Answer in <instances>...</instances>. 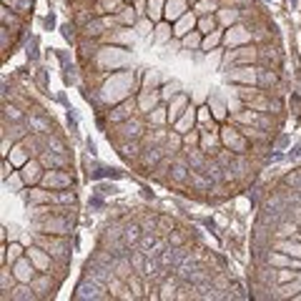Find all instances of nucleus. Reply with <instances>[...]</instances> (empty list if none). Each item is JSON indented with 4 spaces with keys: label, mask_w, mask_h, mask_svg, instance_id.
I'll use <instances>...</instances> for the list:
<instances>
[{
    "label": "nucleus",
    "mask_w": 301,
    "mask_h": 301,
    "mask_svg": "<svg viewBox=\"0 0 301 301\" xmlns=\"http://www.w3.org/2000/svg\"><path fill=\"white\" fill-rule=\"evenodd\" d=\"M108 85H113V90H100V96L103 100H113V103H120V100H126L131 98L128 93L133 90L135 85V78H133V73L131 70H120V73H113L108 81H105Z\"/></svg>",
    "instance_id": "nucleus-1"
},
{
    "label": "nucleus",
    "mask_w": 301,
    "mask_h": 301,
    "mask_svg": "<svg viewBox=\"0 0 301 301\" xmlns=\"http://www.w3.org/2000/svg\"><path fill=\"white\" fill-rule=\"evenodd\" d=\"M35 244L43 246L58 264H68V259H70L68 236H55V234H40V231H35Z\"/></svg>",
    "instance_id": "nucleus-2"
},
{
    "label": "nucleus",
    "mask_w": 301,
    "mask_h": 301,
    "mask_svg": "<svg viewBox=\"0 0 301 301\" xmlns=\"http://www.w3.org/2000/svg\"><path fill=\"white\" fill-rule=\"evenodd\" d=\"M33 229L40 234H55V236H68L73 231V221L68 218V211H58V214L43 216L33 221Z\"/></svg>",
    "instance_id": "nucleus-3"
},
{
    "label": "nucleus",
    "mask_w": 301,
    "mask_h": 301,
    "mask_svg": "<svg viewBox=\"0 0 301 301\" xmlns=\"http://www.w3.org/2000/svg\"><path fill=\"white\" fill-rule=\"evenodd\" d=\"M221 143H223V148H231L234 153H238V156H246L249 153V138L244 135V131H241L238 126H234V123H229V126H223L221 131Z\"/></svg>",
    "instance_id": "nucleus-4"
},
{
    "label": "nucleus",
    "mask_w": 301,
    "mask_h": 301,
    "mask_svg": "<svg viewBox=\"0 0 301 301\" xmlns=\"http://www.w3.org/2000/svg\"><path fill=\"white\" fill-rule=\"evenodd\" d=\"M40 186L50 188V191H63V188H70L73 186V176L66 168H48V171L43 173Z\"/></svg>",
    "instance_id": "nucleus-5"
},
{
    "label": "nucleus",
    "mask_w": 301,
    "mask_h": 301,
    "mask_svg": "<svg viewBox=\"0 0 301 301\" xmlns=\"http://www.w3.org/2000/svg\"><path fill=\"white\" fill-rule=\"evenodd\" d=\"M116 133L120 141H141L146 133V126L138 116H133V118L123 120V123H116Z\"/></svg>",
    "instance_id": "nucleus-6"
},
{
    "label": "nucleus",
    "mask_w": 301,
    "mask_h": 301,
    "mask_svg": "<svg viewBox=\"0 0 301 301\" xmlns=\"http://www.w3.org/2000/svg\"><path fill=\"white\" fill-rule=\"evenodd\" d=\"M138 116V98H126L120 100L113 111H108V120L111 123H123V120Z\"/></svg>",
    "instance_id": "nucleus-7"
},
{
    "label": "nucleus",
    "mask_w": 301,
    "mask_h": 301,
    "mask_svg": "<svg viewBox=\"0 0 301 301\" xmlns=\"http://www.w3.org/2000/svg\"><path fill=\"white\" fill-rule=\"evenodd\" d=\"M231 83H241V85H259V68L256 66H236L231 68V73L226 75Z\"/></svg>",
    "instance_id": "nucleus-8"
},
{
    "label": "nucleus",
    "mask_w": 301,
    "mask_h": 301,
    "mask_svg": "<svg viewBox=\"0 0 301 301\" xmlns=\"http://www.w3.org/2000/svg\"><path fill=\"white\" fill-rule=\"evenodd\" d=\"M259 58V50L253 45H238V48L223 53V63H236V66H249Z\"/></svg>",
    "instance_id": "nucleus-9"
},
{
    "label": "nucleus",
    "mask_w": 301,
    "mask_h": 301,
    "mask_svg": "<svg viewBox=\"0 0 301 301\" xmlns=\"http://www.w3.org/2000/svg\"><path fill=\"white\" fill-rule=\"evenodd\" d=\"M13 274H15V279H18V284H30L38 276V268H35L33 261H30V256L25 253L23 259H18L13 264Z\"/></svg>",
    "instance_id": "nucleus-10"
},
{
    "label": "nucleus",
    "mask_w": 301,
    "mask_h": 301,
    "mask_svg": "<svg viewBox=\"0 0 301 301\" xmlns=\"http://www.w3.org/2000/svg\"><path fill=\"white\" fill-rule=\"evenodd\" d=\"M45 166L40 163V158H30L28 163H23L20 166V176H23V181H25V186H38L40 181H43V171Z\"/></svg>",
    "instance_id": "nucleus-11"
},
{
    "label": "nucleus",
    "mask_w": 301,
    "mask_h": 301,
    "mask_svg": "<svg viewBox=\"0 0 301 301\" xmlns=\"http://www.w3.org/2000/svg\"><path fill=\"white\" fill-rule=\"evenodd\" d=\"M30 286L35 289V294L40 299H45V296H53V291L58 289V281H53L50 271H38V276L30 281Z\"/></svg>",
    "instance_id": "nucleus-12"
},
{
    "label": "nucleus",
    "mask_w": 301,
    "mask_h": 301,
    "mask_svg": "<svg viewBox=\"0 0 301 301\" xmlns=\"http://www.w3.org/2000/svg\"><path fill=\"white\" fill-rule=\"evenodd\" d=\"M25 253L30 256V261L35 264L38 271H50V266H53V261H55L53 256L45 251L43 246H38V244H30V246L25 249Z\"/></svg>",
    "instance_id": "nucleus-13"
},
{
    "label": "nucleus",
    "mask_w": 301,
    "mask_h": 301,
    "mask_svg": "<svg viewBox=\"0 0 301 301\" xmlns=\"http://www.w3.org/2000/svg\"><path fill=\"white\" fill-rule=\"evenodd\" d=\"M196 126H199V108H196L193 103H188V108L184 111V116H181L176 123H173V131H178V133H188V131H193Z\"/></svg>",
    "instance_id": "nucleus-14"
},
{
    "label": "nucleus",
    "mask_w": 301,
    "mask_h": 301,
    "mask_svg": "<svg viewBox=\"0 0 301 301\" xmlns=\"http://www.w3.org/2000/svg\"><path fill=\"white\" fill-rule=\"evenodd\" d=\"M196 23H199V15H196L193 10L186 13V15H181V18L173 23V38L181 40L184 35H188L191 30H196Z\"/></svg>",
    "instance_id": "nucleus-15"
},
{
    "label": "nucleus",
    "mask_w": 301,
    "mask_h": 301,
    "mask_svg": "<svg viewBox=\"0 0 301 301\" xmlns=\"http://www.w3.org/2000/svg\"><path fill=\"white\" fill-rule=\"evenodd\" d=\"M113 23H118L116 15H113V18H98V20H90V23L83 25V35H85V38H100V35H103Z\"/></svg>",
    "instance_id": "nucleus-16"
},
{
    "label": "nucleus",
    "mask_w": 301,
    "mask_h": 301,
    "mask_svg": "<svg viewBox=\"0 0 301 301\" xmlns=\"http://www.w3.org/2000/svg\"><path fill=\"white\" fill-rule=\"evenodd\" d=\"M166 105H168V126H173L176 120L184 116V111L188 108V96L184 93V90H181V93H178L176 98H171Z\"/></svg>",
    "instance_id": "nucleus-17"
},
{
    "label": "nucleus",
    "mask_w": 301,
    "mask_h": 301,
    "mask_svg": "<svg viewBox=\"0 0 301 301\" xmlns=\"http://www.w3.org/2000/svg\"><path fill=\"white\" fill-rule=\"evenodd\" d=\"M38 158L45 166V171H48V168H66V166H68L66 153H58V150H53V148H43V153Z\"/></svg>",
    "instance_id": "nucleus-18"
},
{
    "label": "nucleus",
    "mask_w": 301,
    "mask_h": 301,
    "mask_svg": "<svg viewBox=\"0 0 301 301\" xmlns=\"http://www.w3.org/2000/svg\"><path fill=\"white\" fill-rule=\"evenodd\" d=\"M25 256V249L23 244H18V241H10V244H3V251H0V264H15L18 259H23Z\"/></svg>",
    "instance_id": "nucleus-19"
},
{
    "label": "nucleus",
    "mask_w": 301,
    "mask_h": 301,
    "mask_svg": "<svg viewBox=\"0 0 301 301\" xmlns=\"http://www.w3.org/2000/svg\"><path fill=\"white\" fill-rule=\"evenodd\" d=\"M158 103H163L158 90H141L138 93V113H150Z\"/></svg>",
    "instance_id": "nucleus-20"
},
{
    "label": "nucleus",
    "mask_w": 301,
    "mask_h": 301,
    "mask_svg": "<svg viewBox=\"0 0 301 301\" xmlns=\"http://www.w3.org/2000/svg\"><path fill=\"white\" fill-rule=\"evenodd\" d=\"M186 3L188 0H166V10H163V20L168 23H176L181 15H186Z\"/></svg>",
    "instance_id": "nucleus-21"
},
{
    "label": "nucleus",
    "mask_w": 301,
    "mask_h": 301,
    "mask_svg": "<svg viewBox=\"0 0 301 301\" xmlns=\"http://www.w3.org/2000/svg\"><path fill=\"white\" fill-rule=\"evenodd\" d=\"M249 40H251V30L244 25H234L229 33H223L226 45H241V43H249Z\"/></svg>",
    "instance_id": "nucleus-22"
},
{
    "label": "nucleus",
    "mask_w": 301,
    "mask_h": 301,
    "mask_svg": "<svg viewBox=\"0 0 301 301\" xmlns=\"http://www.w3.org/2000/svg\"><path fill=\"white\" fill-rule=\"evenodd\" d=\"M113 274L120 276V279H128L131 274H135V268H133V264H131V256L116 253V259H113Z\"/></svg>",
    "instance_id": "nucleus-23"
},
{
    "label": "nucleus",
    "mask_w": 301,
    "mask_h": 301,
    "mask_svg": "<svg viewBox=\"0 0 301 301\" xmlns=\"http://www.w3.org/2000/svg\"><path fill=\"white\" fill-rule=\"evenodd\" d=\"M40 299L35 294V289L30 284H15L13 289H10V301H35Z\"/></svg>",
    "instance_id": "nucleus-24"
},
{
    "label": "nucleus",
    "mask_w": 301,
    "mask_h": 301,
    "mask_svg": "<svg viewBox=\"0 0 301 301\" xmlns=\"http://www.w3.org/2000/svg\"><path fill=\"white\" fill-rule=\"evenodd\" d=\"M296 236H299V221L294 218H284L274 229V238H296Z\"/></svg>",
    "instance_id": "nucleus-25"
},
{
    "label": "nucleus",
    "mask_w": 301,
    "mask_h": 301,
    "mask_svg": "<svg viewBox=\"0 0 301 301\" xmlns=\"http://www.w3.org/2000/svg\"><path fill=\"white\" fill-rule=\"evenodd\" d=\"M299 291H301V276L289 281V284H279L274 289V299H294Z\"/></svg>",
    "instance_id": "nucleus-26"
},
{
    "label": "nucleus",
    "mask_w": 301,
    "mask_h": 301,
    "mask_svg": "<svg viewBox=\"0 0 301 301\" xmlns=\"http://www.w3.org/2000/svg\"><path fill=\"white\" fill-rule=\"evenodd\" d=\"M146 118H148L150 126H166V123H168V105L158 103L150 113H146Z\"/></svg>",
    "instance_id": "nucleus-27"
},
{
    "label": "nucleus",
    "mask_w": 301,
    "mask_h": 301,
    "mask_svg": "<svg viewBox=\"0 0 301 301\" xmlns=\"http://www.w3.org/2000/svg\"><path fill=\"white\" fill-rule=\"evenodd\" d=\"M143 229H141V223H123V241H126V246H138V238H141Z\"/></svg>",
    "instance_id": "nucleus-28"
},
{
    "label": "nucleus",
    "mask_w": 301,
    "mask_h": 301,
    "mask_svg": "<svg viewBox=\"0 0 301 301\" xmlns=\"http://www.w3.org/2000/svg\"><path fill=\"white\" fill-rule=\"evenodd\" d=\"M216 20L221 25H236L241 20V10H236V8H218L216 10Z\"/></svg>",
    "instance_id": "nucleus-29"
},
{
    "label": "nucleus",
    "mask_w": 301,
    "mask_h": 301,
    "mask_svg": "<svg viewBox=\"0 0 301 301\" xmlns=\"http://www.w3.org/2000/svg\"><path fill=\"white\" fill-rule=\"evenodd\" d=\"M166 148V153H178V150H184V133H178V131H168V138H166L163 143Z\"/></svg>",
    "instance_id": "nucleus-30"
},
{
    "label": "nucleus",
    "mask_w": 301,
    "mask_h": 301,
    "mask_svg": "<svg viewBox=\"0 0 301 301\" xmlns=\"http://www.w3.org/2000/svg\"><path fill=\"white\" fill-rule=\"evenodd\" d=\"M223 43V30L221 28H216L214 33H208V35H203V43H201V50L203 53H211V50H216L218 45Z\"/></svg>",
    "instance_id": "nucleus-31"
},
{
    "label": "nucleus",
    "mask_w": 301,
    "mask_h": 301,
    "mask_svg": "<svg viewBox=\"0 0 301 301\" xmlns=\"http://www.w3.org/2000/svg\"><path fill=\"white\" fill-rule=\"evenodd\" d=\"M201 43H203V33H201V30H191L188 35L181 38V48H184V50H196V48H199L201 50Z\"/></svg>",
    "instance_id": "nucleus-32"
},
{
    "label": "nucleus",
    "mask_w": 301,
    "mask_h": 301,
    "mask_svg": "<svg viewBox=\"0 0 301 301\" xmlns=\"http://www.w3.org/2000/svg\"><path fill=\"white\" fill-rule=\"evenodd\" d=\"M25 148H28L25 143H15V146H13V150L8 153V158L13 161V166H15V168H20L23 163H28V161H30V158H28V150H25Z\"/></svg>",
    "instance_id": "nucleus-33"
},
{
    "label": "nucleus",
    "mask_w": 301,
    "mask_h": 301,
    "mask_svg": "<svg viewBox=\"0 0 301 301\" xmlns=\"http://www.w3.org/2000/svg\"><path fill=\"white\" fill-rule=\"evenodd\" d=\"M216 28H218L216 13H211V15H199V23H196V30H201L203 35H208V33H214Z\"/></svg>",
    "instance_id": "nucleus-34"
},
{
    "label": "nucleus",
    "mask_w": 301,
    "mask_h": 301,
    "mask_svg": "<svg viewBox=\"0 0 301 301\" xmlns=\"http://www.w3.org/2000/svg\"><path fill=\"white\" fill-rule=\"evenodd\" d=\"M161 301H173L176 299V291H178V276H173V279H163V284H161Z\"/></svg>",
    "instance_id": "nucleus-35"
},
{
    "label": "nucleus",
    "mask_w": 301,
    "mask_h": 301,
    "mask_svg": "<svg viewBox=\"0 0 301 301\" xmlns=\"http://www.w3.org/2000/svg\"><path fill=\"white\" fill-rule=\"evenodd\" d=\"M15 284H18V279H15V274H13V266L10 264H3V268H0V289L10 291Z\"/></svg>",
    "instance_id": "nucleus-36"
},
{
    "label": "nucleus",
    "mask_w": 301,
    "mask_h": 301,
    "mask_svg": "<svg viewBox=\"0 0 301 301\" xmlns=\"http://www.w3.org/2000/svg\"><path fill=\"white\" fill-rule=\"evenodd\" d=\"M208 108H211V113H214V118L218 120V123H221V120H226V111H229V105H226L218 96H211L208 98Z\"/></svg>",
    "instance_id": "nucleus-37"
},
{
    "label": "nucleus",
    "mask_w": 301,
    "mask_h": 301,
    "mask_svg": "<svg viewBox=\"0 0 301 301\" xmlns=\"http://www.w3.org/2000/svg\"><path fill=\"white\" fill-rule=\"evenodd\" d=\"M171 35H173L171 23H168V20H158L156 28H153V40H156V43H166Z\"/></svg>",
    "instance_id": "nucleus-38"
},
{
    "label": "nucleus",
    "mask_w": 301,
    "mask_h": 301,
    "mask_svg": "<svg viewBox=\"0 0 301 301\" xmlns=\"http://www.w3.org/2000/svg\"><path fill=\"white\" fill-rule=\"evenodd\" d=\"M163 10H166V0H148V13L146 15L153 23L163 20Z\"/></svg>",
    "instance_id": "nucleus-39"
},
{
    "label": "nucleus",
    "mask_w": 301,
    "mask_h": 301,
    "mask_svg": "<svg viewBox=\"0 0 301 301\" xmlns=\"http://www.w3.org/2000/svg\"><path fill=\"white\" fill-rule=\"evenodd\" d=\"M153 28H156V23L148 18V15H141L138 20H135V30H138V35H143V38H153Z\"/></svg>",
    "instance_id": "nucleus-40"
},
{
    "label": "nucleus",
    "mask_w": 301,
    "mask_h": 301,
    "mask_svg": "<svg viewBox=\"0 0 301 301\" xmlns=\"http://www.w3.org/2000/svg\"><path fill=\"white\" fill-rule=\"evenodd\" d=\"M158 93H161V100H163V103H168L171 98H176V96L181 93V83H176V81H173V83H163V85L158 88Z\"/></svg>",
    "instance_id": "nucleus-41"
},
{
    "label": "nucleus",
    "mask_w": 301,
    "mask_h": 301,
    "mask_svg": "<svg viewBox=\"0 0 301 301\" xmlns=\"http://www.w3.org/2000/svg\"><path fill=\"white\" fill-rule=\"evenodd\" d=\"M116 18H118V23L123 28H131V25H135V20H138V13L131 10V8H120Z\"/></svg>",
    "instance_id": "nucleus-42"
},
{
    "label": "nucleus",
    "mask_w": 301,
    "mask_h": 301,
    "mask_svg": "<svg viewBox=\"0 0 301 301\" xmlns=\"http://www.w3.org/2000/svg\"><path fill=\"white\" fill-rule=\"evenodd\" d=\"M123 8V0H98V13H111L118 15V10Z\"/></svg>",
    "instance_id": "nucleus-43"
},
{
    "label": "nucleus",
    "mask_w": 301,
    "mask_h": 301,
    "mask_svg": "<svg viewBox=\"0 0 301 301\" xmlns=\"http://www.w3.org/2000/svg\"><path fill=\"white\" fill-rule=\"evenodd\" d=\"M214 286H216V291H231V279L226 276V271H216L214 274Z\"/></svg>",
    "instance_id": "nucleus-44"
},
{
    "label": "nucleus",
    "mask_w": 301,
    "mask_h": 301,
    "mask_svg": "<svg viewBox=\"0 0 301 301\" xmlns=\"http://www.w3.org/2000/svg\"><path fill=\"white\" fill-rule=\"evenodd\" d=\"M0 15H3V28H10V30H18L20 28V18H18V15H13L8 10V5L3 8V13H0Z\"/></svg>",
    "instance_id": "nucleus-45"
},
{
    "label": "nucleus",
    "mask_w": 301,
    "mask_h": 301,
    "mask_svg": "<svg viewBox=\"0 0 301 301\" xmlns=\"http://www.w3.org/2000/svg\"><path fill=\"white\" fill-rule=\"evenodd\" d=\"M201 143V128L196 126L193 131L184 133V148H193V146H199Z\"/></svg>",
    "instance_id": "nucleus-46"
},
{
    "label": "nucleus",
    "mask_w": 301,
    "mask_h": 301,
    "mask_svg": "<svg viewBox=\"0 0 301 301\" xmlns=\"http://www.w3.org/2000/svg\"><path fill=\"white\" fill-rule=\"evenodd\" d=\"M158 70H146L143 75V90H158Z\"/></svg>",
    "instance_id": "nucleus-47"
},
{
    "label": "nucleus",
    "mask_w": 301,
    "mask_h": 301,
    "mask_svg": "<svg viewBox=\"0 0 301 301\" xmlns=\"http://www.w3.org/2000/svg\"><path fill=\"white\" fill-rule=\"evenodd\" d=\"M218 10V5L216 3H211V0H199V3H196V15H211V13H216Z\"/></svg>",
    "instance_id": "nucleus-48"
},
{
    "label": "nucleus",
    "mask_w": 301,
    "mask_h": 301,
    "mask_svg": "<svg viewBox=\"0 0 301 301\" xmlns=\"http://www.w3.org/2000/svg\"><path fill=\"white\" fill-rule=\"evenodd\" d=\"M268 85H276V73L259 68V88H268Z\"/></svg>",
    "instance_id": "nucleus-49"
},
{
    "label": "nucleus",
    "mask_w": 301,
    "mask_h": 301,
    "mask_svg": "<svg viewBox=\"0 0 301 301\" xmlns=\"http://www.w3.org/2000/svg\"><path fill=\"white\" fill-rule=\"evenodd\" d=\"M28 126H30V128H35V133H48V131H50V126L45 123L43 118H35V116H33V118H28Z\"/></svg>",
    "instance_id": "nucleus-50"
},
{
    "label": "nucleus",
    "mask_w": 301,
    "mask_h": 301,
    "mask_svg": "<svg viewBox=\"0 0 301 301\" xmlns=\"http://www.w3.org/2000/svg\"><path fill=\"white\" fill-rule=\"evenodd\" d=\"M166 238H168L171 246H184V244H186V234H181V231H176V229H173L168 236H166Z\"/></svg>",
    "instance_id": "nucleus-51"
},
{
    "label": "nucleus",
    "mask_w": 301,
    "mask_h": 301,
    "mask_svg": "<svg viewBox=\"0 0 301 301\" xmlns=\"http://www.w3.org/2000/svg\"><path fill=\"white\" fill-rule=\"evenodd\" d=\"M8 118H10V120H20L23 116H20V111L15 108V105H8V103H5V120H8Z\"/></svg>",
    "instance_id": "nucleus-52"
},
{
    "label": "nucleus",
    "mask_w": 301,
    "mask_h": 301,
    "mask_svg": "<svg viewBox=\"0 0 301 301\" xmlns=\"http://www.w3.org/2000/svg\"><path fill=\"white\" fill-rule=\"evenodd\" d=\"M3 5H15V0H3Z\"/></svg>",
    "instance_id": "nucleus-53"
},
{
    "label": "nucleus",
    "mask_w": 301,
    "mask_h": 301,
    "mask_svg": "<svg viewBox=\"0 0 301 301\" xmlns=\"http://www.w3.org/2000/svg\"><path fill=\"white\" fill-rule=\"evenodd\" d=\"M123 3H133V0H123Z\"/></svg>",
    "instance_id": "nucleus-54"
},
{
    "label": "nucleus",
    "mask_w": 301,
    "mask_h": 301,
    "mask_svg": "<svg viewBox=\"0 0 301 301\" xmlns=\"http://www.w3.org/2000/svg\"><path fill=\"white\" fill-rule=\"evenodd\" d=\"M191 3H199V0H191Z\"/></svg>",
    "instance_id": "nucleus-55"
}]
</instances>
